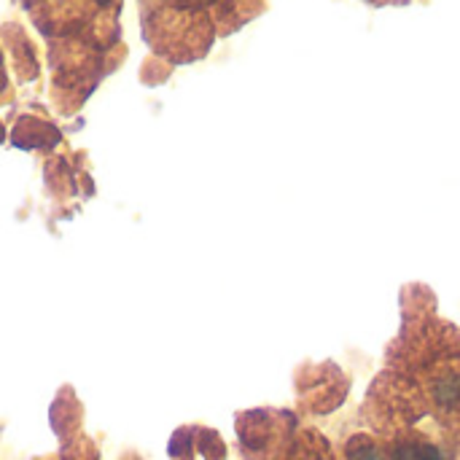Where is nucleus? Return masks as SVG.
<instances>
[{"instance_id":"obj_1","label":"nucleus","mask_w":460,"mask_h":460,"mask_svg":"<svg viewBox=\"0 0 460 460\" xmlns=\"http://www.w3.org/2000/svg\"><path fill=\"white\" fill-rule=\"evenodd\" d=\"M283 415H275V412H248L240 418L237 423V431H240V442H243V450L251 460H264L270 456L272 445L278 442L283 426L278 423Z\"/></svg>"},{"instance_id":"obj_2","label":"nucleus","mask_w":460,"mask_h":460,"mask_svg":"<svg viewBox=\"0 0 460 460\" xmlns=\"http://www.w3.org/2000/svg\"><path fill=\"white\" fill-rule=\"evenodd\" d=\"M345 394H348L345 377L334 367H326L323 372H315V380L310 383V388H305V404L313 412H332L334 407L342 404Z\"/></svg>"},{"instance_id":"obj_3","label":"nucleus","mask_w":460,"mask_h":460,"mask_svg":"<svg viewBox=\"0 0 460 460\" xmlns=\"http://www.w3.org/2000/svg\"><path fill=\"white\" fill-rule=\"evenodd\" d=\"M57 140H59V132L40 119H22L13 132V143L22 148H40V146L46 148V146H54Z\"/></svg>"},{"instance_id":"obj_4","label":"nucleus","mask_w":460,"mask_h":460,"mask_svg":"<svg viewBox=\"0 0 460 460\" xmlns=\"http://www.w3.org/2000/svg\"><path fill=\"white\" fill-rule=\"evenodd\" d=\"M391 460H445V453L423 437H404L394 445Z\"/></svg>"},{"instance_id":"obj_5","label":"nucleus","mask_w":460,"mask_h":460,"mask_svg":"<svg viewBox=\"0 0 460 460\" xmlns=\"http://www.w3.org/2000/svg\"><path fill=\"white\" fill-rule=\"evenodd\" d=\"M283 460H334L332 450L326 445V439H321L318 434H302L288 453L283 456Z\"/></svg>"},{"instance_id":"obj_6","label":"nucleus","mask_w":460,"mask_h":460,"mask_svg":"<svg viewBox=\"0 0 460 460\" xmlns=\"http://www.w3.org/2000/svg\"><path fill=\"white\" fill-rule=\"evenodd\" d=\"M345 460H383L380 447L375 445V439L369 437H353L348 442V450H345Z\"/></svg>"},{"instance_id":"obj_7","label":"nucleus","mask_w":460,"mask_h":460,"mask_svg":"<svg viewBox=\"0 0 460 460\" xmlns=\"http://www.w3.org/2000/svg\"><path fill=\"white\" fill-rule=\"evenodd\" d=\"M194 431L191 429H181L172 439H170V458L175 460H191L194 456Z\"/></svg>"},{"instance_id":"obj_8","label":"nucleus","mask_w":460,"mask_h":460,"mask_svg":"<svg viewBox=\"0 0 460 460\" xmlns=\"http://www.w3.org/2000/svg\"><path fill=\"white\" fill-rule=\"evenodd\" d=\"M197 447L208 460L224 458V445H221L218 434H213V431H199V445Z\"/></svg>"},{"instance_id":"obj_9","label":"nucleus","mask_w":460,"mask_h":460,"mask_svg":"<svg viewBox=\"0 0 460 460\" xmlns=\"http://www.w3.org/2000/svg\"><path fill=\"white\" fill-rule=\"evenodd\" d=\"M175 5H181V8H205V5H210L213 0H172Z\"/></svg>"},{"instance_id":"obj_10","label":"nucleus","mask_w":460,"mask_h":460,"mask_svg":"<svg viewBox=\"0 0 460 460\" xmlns=\"http://www.w3.org/2000/svg\"><path fill=\"white\" fill-rule=\"evenodd\" d=\"M3 86H5V75H3V59H0V92H3Z\"/></svg>"},{"instance_id":"obj_11","label":"nucleus","mask_w":460,"mask_h":460,"mask_svg":"<svg viewBox=\"0 0 460 460\" xmlns=\"http://www.w3.org/2000/svg\"><path fill=\"white\" fill-rule=\"evenodd\" d=\"M372 3H404V0H372Z\"/></svg>"},{"instance_id":"obj_12","label":"nucleus","mask_w":460,"mask_h":460,"mask_svg":"<svg viewBox=\"0 0 460 460\" xmlns=\"http://www.w3.org/2000/svg\"><path fill=\"white\" fill-rule=\"evenodd\" d=\"M0 140H3V124H0Z\"/></svg>"}]
</instances>
